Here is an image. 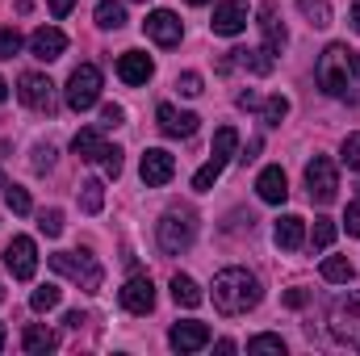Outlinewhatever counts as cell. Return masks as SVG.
I'll use <instances>...</instances> for the list:
<instances>
[{
  "label": "cell",
  "instance_id": "cell-1",
  "mask_svg": "<svg viewBox=\"0 0 360 356\" xmlns=\"http://www.w3.org/2000/svg\"><path fill=\"white\" fill-rule=\"evenodd\" d=\"M314 80L327 96H340V101H360V55L348 42H331L319 63H314Z\"/></svg>",
  "mask_w": 360,
  "mask_h": 356
},
{
  "label": "cell",
  "instance_id": "cell-2",
  "mask_svg": "<svg viewBox=\"0 0 360 356\" xmlns=\"http://www.w3.org/2000/svg\"><path fill=\"white\" fill-rule=\"evenodd\" d=\"M260 306V281L248 272V268H222L214 276V310L222 314H248Z\"/></svg>",
  "mask_w": 360,
  "mask_h": 356
},
{
  "label": "cell",
  "instance_id": "cell-3",
  "mask_svg": "<svg viewBox=\"0 0 360 356\" xmlns=\"http://www.w3.org/2000/svg\"><path fill=\"white\" fill-rule=\"evenodd\" d=\"M51 268H55L59 276L76 281V285H80V289H89V293H96V289H101V281H105L101 265L92 260L89 252H55V256H51Z\"/></svg>",
  "mask_w": 360,
  "mask_h": 356
},
{
  "label": "cell",
  "instance_id": "cell-4",
  "mask_svg": "<svg viewBox=\"0 0 360 356\" xmlns=\"http://www.w3.org/2000/svg\"><path fill=\"white\" fill-rule=\"evenodd\" d=\"M155 235H160V248H164L168 256H180V252H188L193 239H197V218H193L188 210H172V214L160 218Z\"/></svg>",
  "mask_w": 360,
  "mask_h": 356
},
{
  "label": "cell",
  "instance_id": "cell-5",
  "mask_svg": "<svg viewBox=\"0 0 360 356\" xmlns=\"http://www.w3.org/2000/svg\"><path fill=\"white\" fill-rule=\"evenodd\" d=\"M96 96H101V68L96 63H80L72 76H68V105L76 109V113H84L96 105Z\"/></svg>",
  "mask_w": 360,
  "mask_h": 356
},
{
  "label": "cell",
  "instance_id": "cell-6",
  "mask_svg": "<svg viewBox=\"0 0 360 356\" xmlns=\"http://www.w3.org/2000/svg\"><path fill=\"white\" fill-rule=\"evenodd\" d=\"M331 336L360 352V293H348V298L335 302V310H331Z\"/></svg>",
  "mask_w": 360,
  "mask_h": 356
},
{
  "label": "cell",
  "instance_id": "cell-7",
  "mask_svg": "<svg viewBox=\"0 0 360 356\" xmlns=\"http://www.w3.org/2000/svg\"><path fill=\"white\" fill-rule=\"evenodd\" d=\"M306 189H310V201H319V205H331V201H335L340 177H335V164H331L327 155H314V160L306 164Z\"/></svg>",
  "mask_w": 360,
  "mask_h": 356
},
{
  "label": "cell",
  "instance_id": "cell-8",
  "mask_svg": "<svg viewBox=\"0 0 360 356\" xmlns=\"http://www.w3.org/2000/svg\"><path fill=\"white\" fill-rule=\"evenodd\" d=\"M4 265H8V272L17 281H30L38 272V248H34V239L30 235H13L8 248H4Z\"/></svg>",
  "mask_w": 360,
  "mask_h": 356
},
{
  "label": "cell",
  "instance_id": "cell-9",
  "mask_svg": "<svg viewBox=\"0 0 360 356\" xmlns=\"http://www.w3.org/2000/svg\"><path fill=\"white\" fill-rule=\"evenodd\" d=\"M17 96H21L34 113H55V84H51L46 76H38V72H25V76L17 80Z\"/></svg>",
  "mask_w": 360,
  "mask_h": 356
},
{
  "label": "cell",
  "instance_id": "cell-10",
  "mask_svg": "<svg viewBox=\"0 0 360 356\" xmlns=\"http://www.w3.org/2000/svg\"><path fill=\"white\" fill-rule=\"evenodd\" d=\"M117 302H122V310H130V314H151V310H155V285H151V276H130V281L122 285Z\"/></svg>",
  "mask_w": 360,
  "mask_h": 356
},
{
  "label": "cell",
  "instance_id": "cell-11",
  "mask_svg": "<svg viewBox=\"0 0 360 356\" xmlns=\"http://www.w3.org/2000/svg\"><path fill=\"white\" fill-rule=\"evenodd\" d=\"M139 172H143V184L160 189V184H168L176 177V155L164 151V147H151V151H143V168Z\"/></svg>",
  "mask_w": 360,
  "mask_h": 356
},
{
  "label": "cell",
  "instance_id": "cell-12",
  "mask_svg": "<svg viewBox=\"0 0 360 356\" xmlns=\"http://www.w3.org/2000/svg\"><path fill=\"white\" fill-rule=\"evenodd\" d=\"M214 34L218 38H235V34H243L248 30V4L243 0H222L218 8H214Z\"/></svg>",
  "mask_w": 360,
  "mask_h": 356
},
{
  "label": "cell",
  "instance_id": "cell-13",
  "mask_svg": "<svg viewBox=\"0 0 360 356\" xmlns=\"http://www.w3.org/2000/svg\"><path fill=\"white\" fill-rule=\"evenodd\" d=\"M155 117H160V130H164L168 139H193V134H197V122H201L197 113H184V109L168 105V101L155 109Z\"/></svg>",
  "mask_w": 360,
  "mask_h": 356
},
{
  "label": "cell",
  "instance_id": "cell-14",
  "mask_svg": "<svg viewBox=\"0 0 360 356\" xmlns=\"http://www.w3.org/2000/svg\"><path fill=\"white\" fill-rule=\"evenodd\" d=\"M63 51H68V34H63V30L42 25V30H34V34H30V55H34V59L51 63V59H59Z\"/></svg>",
  "mask_w": 360,
  "mask_h": 356
},
{
  "label": "cell",
  "instance_id": "cell-15",
  "mask_svg": "<svg viewBox=\"0 0 360 356\" xmlns=\"http://www.w3.org/2000/svg\"><path fill=\"white\" fill-rule=\"evenodd\" d=\"M143 30H147V38H155L160 46H176L180 34H184L180 17H176V13H168V8H155V13L143 21Z\"/></svg>",
  "mask_w": 360,
  "mask_h": 356
},
{
  "label": "cell",
  "instance_id": "cell-16",
  "mask_svg": "<svg viewBox=\"0 0 360 356\" xmlns=\"http://www.w3.org/2000/svg\"><path fill=\"white\" fill-rule=\"evenodd\" d=\"M260 34H264V51L269 55H281V46L289 42V34H285V25H281V13H276V0H264L260 4Z\"/></svg>",
  "mask_w": 360,
  "mask_h": 356
},
{
  "label": "cell",
  "instance_id": "cell-17",
  "mask_svg": "<svg viewBox=\"0 0 360 356\" xmlns=\"http://www.w3.org/2000/svg\"><path fill=\"white\" fill-rule=\"evenodd\" d=\"M168 344H172L176 352H197V348L210 344V327H205V323H176V327L168 331Z\"/></svg>",
  "mask_w": 360,
  "mask_h": 356
},
{
  "label": "cell",
  "instance_id": "cell-18",
  "mask_svg": "<svg viewBox=\"0 0 360 356\" xmlns=\"http://www.w3.org/2000/svg\"><path fill=\"white\" fill-rule=\"evenodd\" d=\"M151 72H155V63H151V55H143V51H126V55L117 59V76H122L126 84H147Z\"/></svg>",
  "mask_w": 360,
  "mask_h": 356
},
{
  "label": "cell",
  "instance_id": "cell-19",
  "mask_svg": "<svg viewBox=\"0 0 360 356\" xmlns=\"http://www.w3.org/2000/svg\"><path fill=\"white\" fill-rule=\"evenodd\" d=\"M256 193H260V201H269V205H281V201L289 197V180H285V172L272 164V168H264V172L256 177Z\"/></svg>",
  "mask_w": 360,
  "mask_h": 356
},
{
  "label": "cell",
  "instance_id": "cell-20",
  "mask_svg": "<svg viewBox=\"0 0 360 356\" xmlns=\"http://www.w3.org/2000/svg\"><path fill=\"white\" fill-rule=\"evenodd\" d=\"M272 239H276V248H285V252H297V248L306 243V222H302L297 214H285V218H276V231H272Z\"/></svg>",
  "mask_w": 360,
  "mask_h": 356
},
{
  "label": "cell",
  "instance_id": "cell-21",
  "mask_svg": "<svg viewBox=\"0 0 360 356\" xmlns=\"http://www.w3.org/2000/svg\"><path fill=\"white\" fill-rule=\"evenodd\" d=\"M21 348H25V352H55V348H59V336H55V331H51V327H42V323H30V327H25V331H21Z\"/></svg>",
  "mask_w": 360,
  "mask_h": 356
},
{
  "label": "cell",
  "instance_id": "cell-22",
  "mask_svg": "<svg viewBox=\"0 0 360 356\" xmlns=\"http://www.w3.org/2000/svg\"><path fill=\"white\" fill-rule=\"evenodd\" d=\"M72 151L84 160V164H92V160H101L105 155V139H101V130L96 126H89V130H80L76 139H72Z\"/></svg>",
  "mask_w": 360,
  "mask_h": 356
},
{
  "label": "cell",
  "instance_id": "cell-23",
  "mask_svg": "<svg viewBox=\"0 0 360 356\" xmlns=\"http://www.w3.org/2000/svg\"><path fill=\"white\" fill-rule=\"evenodd\" d=\"M235 147H239V130H235V126H222V130L214 134V151H210V160L226 168V160L235 155Z\"/></svg>",
  "mask_w": 360,
  "mask_h": 356
},
{
  "label": "cell",
  "instance_id": "cell-24",
  "mask_svg": "<svg viewBox=\"0 0 360 356\" xmlns=\"http://www.w3.org/2000/svg\"><path fill=\"white\" fill-rule=\"evenodd\" d=\"M172 298H176V306H184V310H193V306H201V289H197V281L193 276H172Z\"/></svg>",
  "mask_w": 360,
  "mask_h": 356
},
{
  "label": "cell",
  "instance_id": "cell-25",
  "mask_svg": "<svg viewBox=\"0 0 360 356\" xmlns=\"http://www.w3.org/2000/svg\"><path fill=\"white\" fill-rule=\"evenodd\" d=\"M96 25L101 30H122L126 25V4L122 0H101L96 4Z\"/></svg>",
  "mask_w": 360,
  "mask_h": 356
},
{
  "label": "cell",
  "instance_id": "cell-26",
  "mask_svg": "<svg viewBox=\"0 0 360 356\" xmlns=\"http://www.w3.org/2000/svg\"><path fill=\"white\" fill-rule=\"evenodd\" d=\"M231 55H235V63H243V68H248V72H256V76H269L272 68H276L264 46H260V51H231Z\"/></svg>",
  "mask_w": 360,
  "mask_h": 356
},
{
  "label": "cell",
  "instance_id": "cell-27",
  "mask_svg": "<svg viewBox=\"0 0 360 356\" xmlns=\"http://www.w3.org/2000/svg\"><path fill=\"white\" fill-rule=\"evenodd\" d=\"M352 276H356L352 260H344V256H327V260H323V281L344 285V281H352Z\"/></svg>",
  "mask_w": 360,
  "mask_h": 356
},
{
  "label": "cell",
  "instance_id": "cell-28",
  "mask_svg": "<svg viewBox=\"0 0 360 356\" xmlns=\"http://www.w3.org/2000/svg\"><path fill=\"white\" fill-rule=\"evenodd\" d=\"M80 210L84 214H101L105 210V184L101 180H84L80 184Z\"/></svg>",
  "mask_w": 360,
  "mask_h": 356
},
{
  "label": "cell",
  "instance_id": "cell-29",
  "mask_svg": "<svg viewBox=\"0 0 360 356\" xmlns=\"http://www.w3.org/2000/svg\"><path fill=\"white\" fill-rule=\"evenodd\" d=\"M59 298H63V289H59V285H38V289L30 293V310H38V314H42V310H55V306H59Z\"/></svg>",
  "mask_w": 360,
  "mask_h": 356
},
{
  "label": "cell",
  "instance_id": "cell-30",
  "mask_svg": "<svg viewBox=\"0 0 360 356\" xmlns=\"http://www.w3.org/2000/svg\"><path fill=\"white\" fill-rule=\"evenodd\" d=\"M297 8L310 17V25H319V30L331 25V4H327V0H297Z\"/></svg>",
  "mask_w": 360,
  "mask_h": 356
},
{
  "label": "cell",
  "instance_id": "cell-31",
  "mask_svg": "<svg viewBox=\"0 0 360 356\" xmlns=\"http://www.w3.org/2000/svg\"><path fill=\"white\" fill-rule=\"evenodd\" d=\"M4 205H8L13 214H30V210H34L30 193H25V189H17V184H8V189H4Z\"/></svg>",
  "mask_w": 360,
  "mask_h": 356
},
{
  "label": "cell",
  "instance_id": "cell-32",
  "mask_svg": "<svg viewBox=\"0 0 360 356\" xmlns=\"http://www.w3.org/2000/svg\"><path fill=\"white\" fill-rule=\"evenodd\" d=\"M38 231H42L46 239H59V235H63V214H59V210H42V214H38Z\"/></svg>",
  "mask_w": 360,
  "mask_h": 356
},
{
  "label": "cell",
  "instance_id": "cell-33",
  "mask_svg": "<svg viewBox=\"0 0 360 356\" xmlns=\"http://www.w3.org/2000/svg\"><path fill=\"white\" fill-rule=\"evenodd\" d=\"M310 243H314V248H331V243H335V222H331V218H314Z\"/></svg>",
  "mask_w": 360,
  "mask_h": 356
},
{
  "label": "cell",
  "instance_id": "cell-34",
  "mask_svg": "<svg viewBox=\"0 0 360 356\" xmlns=\"http://www.w3.org/2000/svg\"><path fill=\"white\" fill-rule=\"evenodd\" d=\"M260 109H264V122H269V126H281L285 113H289V101H285V96H269Z\"/></svg>",
  "mask_w": 360,
  "mask_h": 356
},
{
  "label": "cell",
  "instance_id": "cell-35",
  "mask_svg": "<svg viewBox=\"0 0 360 356\" xmlns=\"http://www.w3.org/2000/svg\"><path fill=\"white\" fill-rule=\"evenodd\" d=\"M248 352H276V356H285V340H281V336H256V340H248Z\"/></svg>",
  "mask_w": 360,
  "mask_h": 356
},
{
  "label": "cell",
  "instance_id": "cell-36",
  "mask_svg": "<svg viewBox=\"0 0 360 356\" xmlns=\"http://www.w3.org/2000/svg\"><path fill=\"white\" fill-rule=\"evenodd\" d=\"M17 51H21V34H17V25L0 30V59H13Z\"/></svg>",
  "mask_w": 360,
  "mask_h": 356
},
{
  "label": "cell",
  "instance_id": "cell-37",
  "mask_svg": "<svg viewBox=\"0 0 360 356\" xmlns=\"http://www.w3.org/2000/svg\"><path fill=\"white\" fill-rule=\"evenodd\" d=\"M101 168H105V177H122V151L117 147H105V155H101Z\"/></svg>",
  "mask_w": 360,
  "mask_h": 356
},
{
  "label": "cell",
  "instance_id": "cell-38",
  "mask_svg": "<svg viewBox=\"0 0 360 356\" xmlns=\"http://www.w3.org/2000/svg\"><path fill=\"white\" fill-rule=\"evenodd\" d=\"M344 164H348L352 172H360V134H348V139H344Z\"/></svg>",
  "mask_w": 360,
  "mask_h": 356
},
{
  "label": "cell",
  "instance_id": "cell-39",
  "mask_svg": "<svg viewBox=\"0 0 360 356\" xmlns=\"http://www.w3.org/2000/svg\"><path fill=\"white\" fill-rule=\"evenodd\" d=\"M176 89H180V96H201V76L184 72V76H176Z\"/></svg>",
  "mask_w": 360,
  "mask_h": 356
},
{
  "label": "cell",
  "instance_id": "cell-40",
  "mask_svg": "<svg viewBox=\"0 0 360 356\" xmlns=\"http://www.w3.org/2000/svg\"><path fill=\"white\" fill-rule=\"evenodd\" d=\"M122 117H126L122 105H105V109H101V126H122Z\"/></svg>",
  "mask_w": 360,
  "mask_h": 356
},
{
  "label": "cell",
  "instance_id": "cell-41",
  "mask_svg": "<svg viewBox=\"0 0 360 356\" xmlns=\"http://www.w3.org/2000/svg\"><path fill=\"white\" fill-rule=\"evenodd\" d=\"M51 164H55V147H38L34 151V172H46Z\"/></svg>",
  "mask_w": 360,
  "mask_h": 356
},
{
  "label": "cell",
  "instance_id": "cell-42",
  "mask_svg": "<svg viewBox=\"0 0 360 356\" xmlns=\"http://www.w3.org/2000/svg\"><path fill=\"white\" fill-rule=\"evenodd\" d=\"M344 227H348V235H360V201H352V205H348Z\"/></svg>",
  "mask_w": 360,
  "mask_h": 356
},
{
  "label": "cell",
  "instance_id": "cell-43",
  "mask_svg": "<svg viewBox=\"0 0 360 356\" xmlns=\"http://www.w3.org/2000/svg\"><path fill=\"white\" fill-rule=\"evenodd\" d=\"M264 101L256 96V92H239V109H260Z\"/></svg>",
  "mask_w": 360,
  "mask_h": 356
},
{
  "label": "cell",
  "instance_id": "cell-44",
  "mask_svg": "<svg viewBox=\"0 0 360 356\" xmlns=\"http://www.w3.org/2000/svg\"><path fill=\"white\" fill-rule=\"evenodd\" d=\"M285 306L302 310V306H306V293H302V289H289V293H285Z\"/></svg>",
  "mask_w": 360,
  "mask_h": 356
},
{
  "label": "cell",
  "instance_id": "cell-45",
  "mask_svg": "<svg viewBox=\"0 0 360 356\" xmlns=\"http://www.w3.org/2000/svg\"><path fill=\"white\" fill-rule=\"evenodd\" d=\"M72 4H76V0H51V13H55V17H68Z\"/></svg>",
  "mask_w": 360,
  "mask_h": 356
},
{
  "label": "cell",
  "instance_id": "cell-46",
  "mask_svg": "<svg viewBox=\"0 0 360 356\" xmlns=\"http://www.w3.org/2000/svg\"><path fill=\"white\" fill-rule=\"evenodd\" d=\"M256 151H260V139H252V143H248V151H243L239 160H243V164H252V160H256Z\"/></svg>",
  "mask_w": 360,
  "mask_h": 356
},
{
  "label": "cell",
  "instance_id": "cell-47",
  "mask_svg": "<svg viewBox=\"0 0 360 356\" xmlns=\"http://www.w3.org/2000/svg\"><path fill=\"white\" fill-rule=\"evenodd\" d=\"M63 323H68V327H76V331H80V323H89V319H84V314H80V310H72V314H68V319H63Z\"/></svg>",
  "mask_w": 360,
  "mask_h": 356
},
{
  "label": "cell",
  "instance_id": "cell-48",
  "mask_svg": "<svg viewBox=\"0 0 360 356\" xmlns=\"http://www.w3.org/2000/svg\"><path fill=\"white\" fill-rule=\"evenodd\" d=\"M352 30L360 34V0H352Z\"/></svg>",
  "mask_w": 360,
  "mask_h": 356
},
{
  "label": "cell",
  "instance_id": "cell-49",
  "mask_svg": "<svg viewBox=\"0 0 360 356\" xmlns=\"http://www.w3.org/2000/svg\"><path fill=\"white\" fill-rule=\"evenodd\" d=\"M4 101H8V84H4V80H0V105H4Z\"/></svg>",
  "mask_w": 360,
  "mask_h": 356
},
{
  "label": "cell",
  "instance_id": "cell-50",
  "mask_svg": "<svg viewBox=\"0 0 360 356\" xmlns=\"http://www.w3.org/2000/svg\"><path fill=\"white\" fill-rule=\"evenodd\" d=\"M0 348H4V327H0Z\"/></svg>",
  "mask_w": 360,
  "mask_h": 356
},
{
  "label": "cell",
  "instance_id": "cell-51",
  "mask_svg": "<svg viewBox=\"0 0 360 356\" xmlns=\"http://www.w3.org/2000/svg\"><path fill=\"white\" fill-rule=\"evenodd\" d=\"M188 4H205V0H188Z\"/></svg>",
  "mask_w": 360,
  "mask_h": 356
},
{
  "label": "cell",
  "instance_id": "cell-52",
  "mask_svg": "<svg viewBox=\"0 0 360 356\" xmlns=\"http://www.w3.org/2000/svg\"><path fill=\"white\" fill-rule=\"evenodd\" d=\"M0 189H4V177H0Z\"/></svg>",
  "mask_w": 360,
  "mask_h": 356
},
{
  "label": "cell",
  "instance_id": "cell-53",
  "mask_svg": "<svg viewBox=\"0 0 360 356\" xmlns=\"http://www.w3.org/2000/svg\"><path fill=\"white\" fill-rule=\"evenodd\" d=\"M139 4H147V0H139Z\"/></svg>",
  "mask_w": 360,
  "mask_h": 356
}]
</instances>
